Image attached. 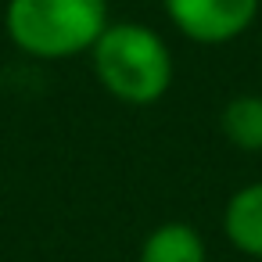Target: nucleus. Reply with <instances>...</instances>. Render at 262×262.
<instances>
[{
  "label": "nucleus",
  "instance_id": "2",
  "mask_svg": "<svg viewBox=\"0 0 262 262\" xmlns=\"http://www.w3.org/2000/svg\"><path fill=\"white\" fill-rule=\"evenodd\" d=\"M112 26L108 0H8L4 33L36 61H69L90 54Z\"/></svg>",
  "mask_w": 262,
  "mask_h": 262
},
{
  "label": "nucleus",
  "instance_id": "5",
  "mask_svg": "<svg viewBox=\"0 0 262 262\" xmlns=\"http://www.w3.org/2000/svg\"><path fill=\"white\" fill-rule=\"evenodd\" d=\"M137 262H208V248L198 226L169 219V223H158L144 237Z\"/></svg>",
  "mask_w": 262,
  "mask_h": 262
},
{
  "label": "nucleus",
  "instance_id": "3",
  "mask_svg": "<svg viewBox=\"0 0 262 262\" xmlns=\"http://www.w3.org/2000/svg\"><path fill=\"white\" fill-rule=\"evenodd\" d=\"M162 8L190 43L219 47L255 26L262 0H162Z\"/></svg>",
  "mask_w": 262,
  "mask_h": 262
},
{
  "label": "nucleus",
  "instance_id": "4",
  "mask_svg": "<svg viewBox=\"0 0 262 262\" xmlns=\"http://www.w3.org/2000/svg\"><path fill=\"white\" fill-rule=\"evenodd\" d=\"M223 233L241 255L262 258V180L230 194L223 208Z\"/></svg>",
  "mask_w": 262,
  "mask_h": 262
},
{
  "label": "nucleus",
  "instance_id": "1",
  "mask_svg": "<svg viewBox=\"0 0 262 262\" xmlns=\"http://www.w3.org/2000/svg\"><path fill=\"white\" fill-rule=\"evenodd\" d=\"M97 83L129 108L158 104L176 76L169 43L140 22H112L90 51Z\"/></svg>",
  "mask_w": 262,
  "mask_h": 262
},
{
  "label": "nucleus",
  "instance_id": "6",
  "mask_svg": "<svg viewBox=\"0 0 262 262\" xmlns=\"http://www.w3.org/2000/svg\"><path fill=\"white\" fill-rule=\"evenodd\" d=\"M219 129L237 151H262V94H237L219 112Z\"/></svg>",
  "mask_w": 262,
  "mask_h": 262
}]
</instances>
